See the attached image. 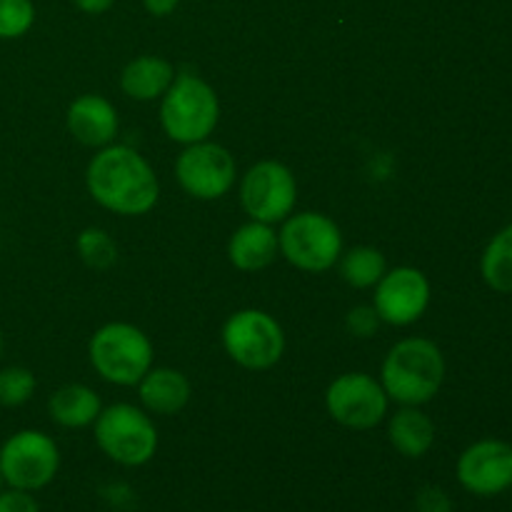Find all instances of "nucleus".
Listing matches in <instances>:
<instances>
[{"label": "nucleus", "mask_w": 512, "mask_h": 512, "mask_svg": "<svg viewBox=\"0 0 512 512\" xmlns=\"http://www.w3.org/2000/svg\"><path fill=\"white\" fill-rule=\"evenodd\" d=\"M85 185L100 208L128 218L150 213L160 198V180L153 165L123 143L105 145L90 158Z\"/></svg>", "instance_id": "nucleus-1"}, {"label": "nucleus", "mask_w": 512, "mask_h": 512, "mask_svg": "<svg viewBox=\"0 0 512 512\" xmlns=\"http://www.w3.org/2000/svg\"><path fill=\"white\" fill-rule=\"evenodd\" d=\"M445 380L443 350L428 338H403L388 350L380 383L398 405H425L440 393Z\"/></svg>", "instance_id": "nucleus-2"}, {"label": "nucleus", "mask_w": 512, "mask_h": 512, "mask_svg": "<svg viewBox=\"0 0 512 512\" xmlns=\"http://www.w3.org/2000/svg\"><path fill=\"white\" fill-rule=\"evenodd\" d=\"M220 123V98L213 85L195 73H175L160 98V125L173 143L208 140Z\"/></svg>", "instance_id": "nucleus-3"}, {"label": "nucleus", "mask_w": 512, "mask_h": 512, "mask_svg": "<svg viewBox=\"0 0 512 512\" xmlns=\"http://www.w3.org/2000/svg\"><path fill=\"white\" fill-rule=\"evenodd\" d=\"M153 343L133 323H105L88 343V358L105 383L133 388L153 368Z\"/></svg>", "instance_id": "nucleus-4"}, {"label": "nucleus", "mask_w": 512, "mask_h": 512, "mask_svg": "<svg viewBox=\"0 0 512 512\" xmlns=\"http://www.w3.org/2000/svg\"><path fill=\"white\" fill-rule=\"evenodd\" d=\"M95 443L113 463L140 468L158 453V428L148 410L130 403H115L100 410L93 423Z\"/></svg>", "instance_id": "nucleus-5"}, {"label": "nucleus", "mask_w": 512, "mask_h": 512, "mask_svg": "<svg viewBox=\"0 0 512 512\" xmlns=\"http://www.w3.org/2000/svg\"><path fill=\"white\" fill-rule=\"evenodd\" d=\"M280 255L305 273H325L343 255V233L330 215L305 210L283 220L278 230Z\"/></svg>", "instance_id": "nucleus-6"}, {"label": "nucleus", "mask_w": 512, "mask_h": 512, "mask_svg": "<svg viewBox=\"0 0 512 512\" xmlns=\"http://www.w3.org/2000/svg\"><path fill=\"white\" fill-rule=\"evenodd\" d=\"M223 348L240 368L270 370L285 353L283 325L265 310H238L223 325Z\"/></svg>", "instance_id": "nucleus-7"}, {"label": "nucleus", "mask_w": 512, "mask_h": 512, "mask_svg": "<svg viewBox=\"0 0 512 512\" xmlns=\"http://www.w3.org/2000/svg\"><path fill=\"white\" fill-rule=\"evenodd\" d=\"M60 450L43 430H18L0 445V475L8 488L38 493L55 480Z\"/></svg>", "instance_id": "nucleus-8"}, {"label": "nucleus", "mask_w": 512, "mask_h": 512, "mask_svg": "<svg viewBox=\"0 0 512 512\" xmlns=\"http://www.w3.org/2000/svg\"><path fill=\"white\" fill-rule=\"evenodd\" d=\"M240 205L250 220L260 223H283L295 213L298 203V183L288 165L278 160H260L250 165L248 173L240 178Z\"/></svg>", "instance_id": "nucleus-9"}, {"label": "nucleus", "mask_w": 512, "mask_h": 512, "mask_svg": "<svg viewBox=\"0 0 512 512\" xmlns=\"http://www.w3.org/2000/svg\"><path fill=\"white\" fill-rule=\"evenodd\" d=\"M175 178L180 188L195 200H220L235 188L238 163L225 145L213 140L185 145L175 160Z\"/></svg>", "instance_id": "nucleus-10"}, {"label": "nucleus", "mask_w": 512, "mask_h": 512, "mask_svg": "<svg viewBox=\"0 0 512 512\" xmlns=\"http://www.w3.org/2000/svg\"><path fill=\"white\" fill-rule=\"evenodd\" d=\"M325 408L338 425L350 430H373L388 415L390 398L383 383L368 373H345L325 390Z\"/></svg>", "instance_id": "nucleus-11"}, {"label": "nucleus", "mask_w": 512, "mask_h": 512, "mask_svg": "<svg viewBox=\"0 0 512 512\" xmlns=\"http://www.w3.org/2000/svg\"><path fill=\"white\" fill-rule=\"evenodd\" d=\"M430 305V280L423 270L400 265L385 270L383 278L375 285L373 308L380 323L405 328L418 323Z\"/></svg>", "instance_id": "nucleus-12"}, {"label": "nucleus", "mask_w": 512, "mask_h": 512, "mask_svg": "<svg viewBox=\"0 0 512 512\" xmlns=\"http://www.w3.org/2000/svg\"><path fill=\"white\" fill-rule=\"evenodd\" d=\"M458 483L478 498H495L512 488V445L485 438L460 453L455 465Z\"/></svg>", "instance_id": "nucleus-13"}, {"label": "nucleus", "mask_w": 512, "mask_h": 512, "mask_svg": "<svg viewBox=\"0 0 512 512\" xmlns=\"http://www.w3.org/2000/svg\"><path fill=\"white\" fill-rule=\"evenodd\" d=\"M70 135L78 140L80 145L88 148H105V145L115 143L120 130L118 110L108 98L95 93H85L70 103L68 115H65Z\"/></svg>", "instance_id": "nucleus-14"}, {"label": "nucleus", "mask_w": 512, "mask_h": 512, "mask_svg": "<svg viewBox=\"0 0 512 512\" xmlns=\"http://www.w3.org/2000/svg\"><path fill=\"white\" fill-rule=\"evenodd\" d=\"M280 255L278 230L270 223L248 220L240 225L228 240V258L243 273L265 270L275 263Z\"/></svg>", "instance_id": "nucleus-15"}, {"label": "nucleus", "mask_w": 512, "mask_h": 512, "mask_svg": "<svg viewBox=\"0 0 512 512\" xmlns=\"http://www.w3.org/2000/svg\"><path fill=\"white\" fill-rule=\"evenodd\" d=\"M140 403L153 415H175L190 403L193 385L175 368H150L138 383Z\"/></svg>", "instance_id": "nucleus-16"}, {"label": "nucleus", "mask_w": 512, "mask_h": 512, "mask_svg": "<svg viewBox=\"0 0 512 512\" xmlns=\"http://www.w3.org/2000/svg\"><path fill=\"white\" fill-rule=\"evenodd\" d=\"M173 80L175 65L170 60L160 58V55H140V58L130 60L120 73V90L130 100L150 103V100L163 98Z\"/></svg>", "instance_id": "nucleus-17"}, {"label": "nucleus", "mask_w": 512, "mask_h": 512, "mask_svg": "<svg viewBox=\"0 0 512 512\" xmlns=\"http://www.w3.org/2000/svg\"><path fill=\"white\" fill-rule=\"evenodd\" d=\"M388 440L403 458L418 460L435 445V423L418 405H403L388 420Z\"/></svg>", "instance_id": "nucleus-18"}, {"label": "nucleus", "mask_w": 512, "mask_h": 512, "mask_svg": "<svg viewBox=\"0 0 512 512\" xmlns=\"http://www.w3.org/2000/svg\"><path fill=\"white\" fill-rule=\"evenodd\" d=\"M103 410L100 395L83 383H70L55 390L48 400V415L60 428H88Z\"/></svg>", "instance_id": "nucleus-19"}, {"label": "nucleus", "mask_w": 512, "mask_h": 512, "mask_svg": "<svg viewBox=\"0 0 512 512\" xmlns=\"http://www.w3.org/2000/svg\"><path fill=\"white\" fill-rule=\"evenodd\" d=\"M340 278L355 290H368L378 285V280L383 278L388 263H385V255L378 248H370V245H358V248H350L348 253L340 255L338 260Z\"/></svg>", "instance_id": "nucleus-20"}, {"label": "nucleus", "mask_w": 512, "mask_h": 512, "mask_svg": "<svg viewBox=\"0 0 512 512\" xmlns=\"http://www.w3.org/2000/svg\"><path fill=\"white\" fill-rule=\"evenodd\" d=\"M483 280L495 293H512V225L493 235L480 258Z\"/></svg>", "instance_id": "nucleus-21"}, {"label": "nucleus", "mask_w": 512, "mask_h": 512, "mask_svg": "<svg viewBox=\"0 0 512 512\" xmlns=\"http://www.w3.org/2000/svg\"><path fill=\"white\" fill-rule=\"evenodd\" d=\"M75 250L80 260L95 270H108L118 260V245L103 228H85L75 240Z\"/></svg>", "instance_id": "nucleus-22"}, {"label": "nucleus", "mask_w": 512, "mask_h": 512, "mask_svg": "<svg viewBox=\"0 0 512 512\" xmlns=\"http://www.w3.org/2000/svg\"><path fill=\"white\" fill-rule=\"evenodd\" d=\"M38 380L33 370L23 365H10L0 370V408H20L35 395Z\"/></svg>", "instance_id": "nucleus-23"}, {"label": "nucleus", "mask_w": 512, "mask_h": 512, "mask_svg": "<svg viewBox=\"0 0 512 512\" xmlns=\"http://www.w3.org/2000/svg\"><path fill=\"white\" fill-rule=\"evenodd\" d=\"M35 23L33 0H0V40L23 38Z\"/></svg>", "instance_id": "nucleus-24"}, {"label": "nucleus", "mask_w": 512, "mask_h": 512, "mask_svg": "<svg viewBox=\"0 0 512 512\" xmlns=\"http://www.w3.org/2000/svg\"><path fill=\"white\" fill-rule=\"evenodd\" d=\"M378 325L380 318L378 313H375L373 305H358V308H353L345 315V328H348V333L355 335V338H373Z\"/></svg>", "instance_id": "nucleus-25"}, {"label": "nucleus", "mask_w": 512, "mask_h": 512, "mask_svg": "<svg viewBox=\"0 0 512 512\" xmlns=\"http://www.w3.org/2000/svg\"><path fill=\"white\" fill-rule=\"evenodd\" d=\"M415 510L418 512H453L450 495L438 485H425L415 495Z\"/></svg>", "instance_id": "nucleus-26"}, {"label": "nucleus", "mask_w": 512, "mask_h": 512, "mask_svg": "<svg viewBox=\"0 0 512 512\" xmlns=\"http://www.w3.org/2000/svg\"><path fill=\"white\" fill-rule=\"evenodd\" d=\"M0 512H40L33 493L18 488L0 490Z\"/></svg>", "instance_id": "nucleus-27"}, {"label": "nucleus", "mask_w": 512, "mask_h": 512, "mask_svg": "<svg viewBox=\"0 0 512 512\" xmlns=\"http://www.w3.org/2000/svg\"><path fill=\"white\" fill-rule=\"evenodd\" d=\"M143 3L150 15H155V18H165V15H170L175 8H178L180 0H143Z\"/></svg>", "instance_id": "nucleus-28"}, {"label": "nucleus", "mask_w": 512, "mask_h": 512, "mask_svg": "<svg viewBox=\"0 0 512 512\" xmlns=\"http://www.w3.org/2000/svg\"><path fill=\"white\" fill-rule=\"evenodd\" d=\"M75 5H78L83 13H90V15H100L105 13V10H110L115 5V0H73Z\"/></svg>", "instance_id": "nucleus-29"}, {"label": "nucleus", "mask_w": 512, "mask_h": 512, "mask_svg": "<svg viewBox=\"0 0 512 512\" xmlns=\"http://www.w3.org/2000/svg\"><path fill=\"white\" fill-rule=\"evenodd\" d=\"M0 355H3V333H0Z\"/></svg>", "instance_id": "nucleus-30"}, {"label": "nucleus", "mask_w": 512, "mask_h": 512, "mask_svg": "<svg viewBox=\"0 0 512 512\" xmlns=\"http://www.w3.org/2000/svg\"><path fill=\"white\" fill-rule=\"evenodd\" d=\"M3 485H5V483H3V475H0V490H3Z\"/></svg>", "instance_id": "nucleus-31"}]
</instances>
